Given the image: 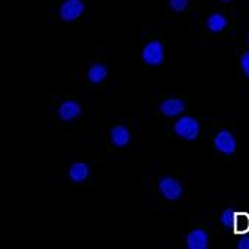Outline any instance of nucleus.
Wrapping results in <instances>:
<instances>
[{
    "instance_id": "9",
    "label": "nucleus",
    "mask_w": 249,
    "mask_h": 249,
    "mask_svg": "<svg viewBox=\"0 0 249 249\" xmlns=\"http://www.w3.org/2000/svg\"><path fill=\"white\" fill-rule=\"evenodd\" d=\"M109 136H111V142L117 147H124L130 142V131L124 125H115V127H112L111 131H109Z\"/></svg>"
},
{
    "instance_id": "17",
    "label": "nucleus",
    "mask_w": 249,
    "mask_h": 249,
    "mask_svg": "<svg viewBox=\"0 0 249 249\" xmlns=\"http://www.w3.org/2000/svg\"><path fill=\"white\" fill-rule=\"evenodd\" d=\"M221 2H224V3H227V2H230V0H221Z\"/></svg>"
},
{
    "instance_id": "10",
    "label": "nucleus",
    "mask_w": 249,
    "mask_h": 249,
    "mask_svg": "<svg viewBox=\"0 0 249 249\" xmlns=\"http://www.w3.org/2000/svg\"><path fill=\"white\" fill-rule=\"evenodd\" d=\"M107 77H108V68L105 65H102V64H94V65H91L90 70H89V72H87V78L93 84L102 83Z\"/></svg>"
},
{
    "instance_id": "13",
    "label": "nucleus",
    "mask_w": 249,
    "mask_h": 249,
    "mask_svg": "<svg viewBox=\"0 0 249 249\" xmlns=\"http://www.w3.org/2000/svg\"><path fill=\"white\" fill-rule=\"evenodd\" d=\"M220 221H221V224H223L224 227L231 229V227L234 226V223H236V214H234V211H231V210L224 211V213L221 214Z\"/></svg>"
},
{
    "instance_id": "14",
    "label": "nucleus",
    "mask_w": 249,
    "mask_h": 249,
    "mask_svg": "<svg viewBox=\"0 0 249 249\" xmlns=\"http://www.w3.org/2000/svg\"><path fill=\"white\" fill-rule=\"evenodd\" d=\"M189 5V0H170V6L176 12H183Z\"/></svg>"
},
{
    "instance_id": "8",
    "label": "nucleus",
    "mask_w": 249,
    "mask_h": 249,
    "mask_svg": "<svg viewBox=\"0 0 249 249\" xmlns=\"http://www.w3.org/2000/svg\"><path fill=\"white\" fill-rule=\"evenodd\" d=\"M58 114L62 121H72L81 115V107L74 101H67L59 107Z\"/></svg>"
},
{
    "instance_id": "16",
    "label": "nucleus",
    "mask_w": 249,
    "mask_h": 249,
    "mask_svg": "<svg viewBox=\"0 0 249 249\" xmlns=\"http://www.w3.org/2000/svg\"><path fill=\"white\" fill-rule=\"evenodd\" d=\"M237 248H239V249H249V236L242 237V239L237 242Z\"/></svg>"
},
{
    "instance_id": "18",
    "label": "nucleus",
    "mask_w": 249,
    "mask_h": 249,
    "mask_svg": "<svg viewBox=\"0 0 249 249\" xmlns=\"http://www.w3.org/2000/svg\"><path fill=\"white\" fill-rule=\"evenodd\" d=\"M248 43H249V36H248Z\"/></svg>"
},
{
    "instance_id": "6",
    "label": "nucleus",
    "mask_w": 249,
    "mask_h": 249,
    "mask_svg": "<svg viewBox=\"0 0 249 249\" xmlns=\"http://www.w3.org/2000/svg\"><path fill=\"white\" fill-rule=\"evenodd\" d=\"M186 245L189 249H207L208 248V234L201 229H195L187 234Z\"/></svg>"
},
{
    "instance_id": "5",
    "label": "nucleus",
    "mask_w": 249,
    "mask_h": 249,
    "mask_svg": "<svg viewBox=\"0 0 249 249\" xmlns=\"http://www.w3.org/2000/svg\"><path fill=\"white\" fill-rule=\"evenodd\" d=\"M84 12V3L81 0H67L59 9V15L64 21H75Z\"/></svg>"
},
{
    "instance_id": "7",
    "label": "nucleus",
    "mask_w": 249,
    "mask_h": 249,
    "mask_svg": "<svg viewBox=\"0 0 249 249\" xmlns=\"http://www.w3.org/2000/svg\"><path fill=\"white\" fill-rule=\"evenodd\" d=\"M160 111L165 117H177L184 111V101L178 97H170L160 105Z\"/></svg>"
},
{
    "instance_id": "15",
    "label": "nucleus",
    "mask_w": 249,
    "mask_h": 249,
    "mask_svg": "<svg viewBox=\"0 0 249 249\" xmlns=\"http://www.w3.org/2000/svg\"><path fill=\"white\" fill-rule=\"evenodd\" d=\"M240 65L243 72L246 74V77H249V51L243 53V56L240 58Z\"/></svg>"
},
{
    "instance_id": "12",
    "label": "nucleus",
    "mask_w": 249,
    "mask_h": 249,
    "mask_svg": "<svg viewBox=\"0 0 249 249\" xmlns=\"http://www.w3.org/2000/svg\"><path fill=\"white\" fill-rule=\"evenodd\" d=\"M207 25H208V28H210L213 33H220V31H223V30L227 27V19H226L221 14H213V15L208 18Z\"/></svg>"
},
{
    "instance_id": "11",
    "label": "nucleus",
    "mask_w": 249,
    "mask_h": 249,
    "mask_svg": "<svg viewBox=\"0 0 249 249\" xmlns=\"http://www.w3.org/2000/svg\"><path fill=\"white\" fill-rule=\"evenodd\" d=\"M89 165L84 162H77L70 168V178L74 183H83L87 177H89Z\"/></svg>"
},
{
    "instance_id": "4",
    "label": "nucleus",
    "mask_w": 249,
    "mask_h": 249,
    "mask_svg": "<svg viewBox=\"0 0 249 249\" xmlns=\"http://www.w3.org/2000/svg\"><path fill=\"white\" fill-rule=\"evenodd\" d=\"M214 146L217 151H220L224 155H231L236 151V140L233 137V134L227 130L220 131L215 139H214Z\"/></svg>"
},
{
    "instance_id": "2",
    "label": "nucleus",
    "mask_w": 249,
    "mask_h": 249,
    "mask_svg": "<svg viewBox=\"0 0 249 249\" xmlns=\"http://www.w3.org/2000/svg\"><path fill=\"white\" fill-rule=\"evenodd\" d=\"M142 58H143L144 64L151 65V67L161 65L164 61V47H162L161 41H157V40L149 41L143 49Z\"/></svg>"
},
{
    "instance_id": "3",
    "label": "nucleus",
    "mask_w": 249,
    "mask_h": 249,
    "mask_svg": "<svg viewBox=\"0 0 249 249\" xmlns=\"http://www.w3.org/2000/svg\"><path fill=\"white\" fill-rule=\"evenodd\" d=\"M158 187H160L161 195L165 199H168V201H177V199H180L181 195H183L181 184L176 178H173V177H162L160 180Z\"/></svg>"
},
{
    "instance_id": "1",
    "label": "nucleus",
    "mask_w": 249,
    "mask_h": 249,
    "mask_svg": "<svg viewBox=\"0 0 249 249\" xmlns=\"http://www.w3.org/2000/svg\"><path fill=\"white\" fill-rule=\"evenodd\" d=\"M174 131L184 140H195L199 134V123L193 117H181L174 124Z\"/></svg>"
}]
</instances>
